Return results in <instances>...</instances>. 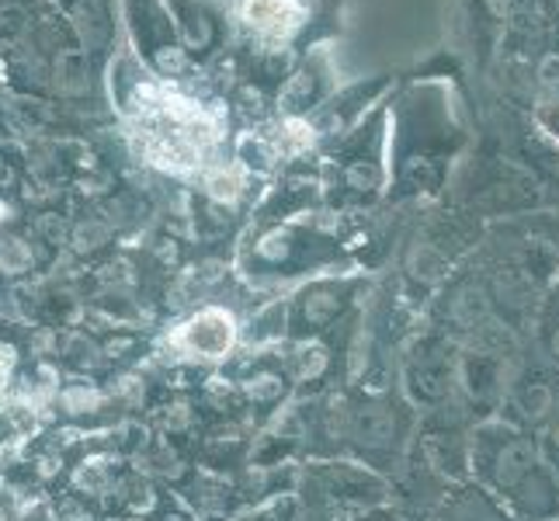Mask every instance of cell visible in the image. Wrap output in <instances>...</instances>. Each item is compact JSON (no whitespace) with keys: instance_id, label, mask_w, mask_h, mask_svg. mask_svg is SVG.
I'll return each mask as SVG.
<instances>
[{"instance_id":"6da1fadb","label":"cell","mask_w":559,"mask_h":521,"mask_svg":"<svg viewBox=\"0 0 559 521\" xmlns=\"http://www.w3.org/2000/svg\"><path fill=\"white\" fill-rule=\"evenodd\" d=\"M302 4L299 0H243L240 17L247 28L264 43H285L302 25Z\"/></svg>"},{"instance_id":"7a4b0ae2","label":"cell","mask_w":559,"mask_h":521,"mask_svg":"<svg viewBox=\"0 0 559 521\" xmlns=\"http://www.w3.org/2000/svg\"><path fill=\"white\" fill-rule=\"evenodd\" d=\"M323 63L310 60V63H302L293 76H288V84L282 91V108L288 119H302V111L310 108L317 98H320V84H323Z\"/></svg>"},{"instance_id":"3957f363","label":"cell","mask_w":559,"mask_h":521,"mask_svg":"<svg viewBox=\"0 0 559 521\" xmlns=\"http://www.w3.org/2000/svg\"><path fill=\"white\" fill-rule=\"evenodd\" d=\"M535 76H538V87H543V91H549V94H559V52H549V56H543V60H538V70H535Z\"/></svg>"},{"instance_id":"277c9868","label":"cell","mask_w":559,"mask_h":521,"mask_svg":"<svg viewBox=\"0 0 559 521\" xmlns=\"http://www.w3.org/2000/svg\"><path fill=\"white\" fill-rule=\"evenodd\" d=\"M479 4H484L493 17H497V22H504V17L514 11V4H518V0H479Z\"/></svg>"}]
</instances>
